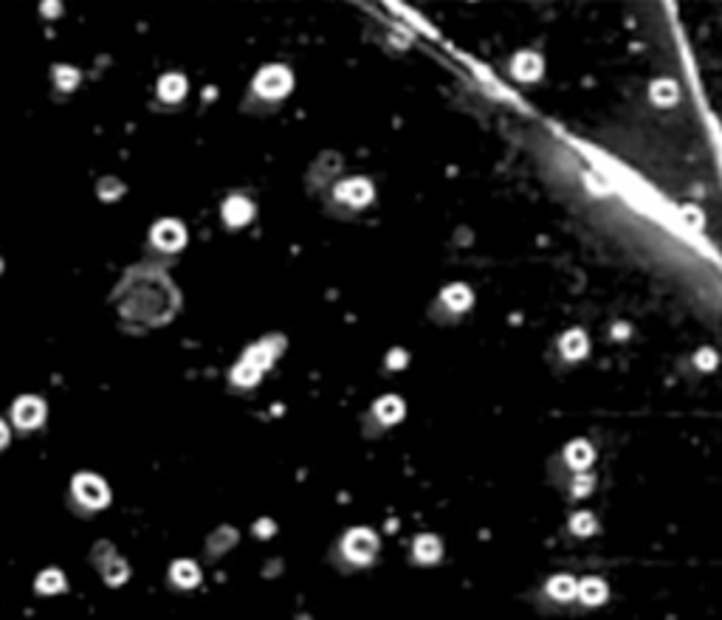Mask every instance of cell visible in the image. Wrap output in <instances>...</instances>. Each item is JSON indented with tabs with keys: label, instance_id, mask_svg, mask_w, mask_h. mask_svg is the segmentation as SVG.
<instances>
[{
	"label": "cell",
	"instance_id": "8992f818",
	"mask_svg": "<svg viewBox=\"0 0 722 620\" xmlns=\"http://www.w3.org/2000/svg\"><path fill=\"white\" fill-rule=\"evenodd\" d=\"M43 12H45V14H56V12H59V3H54V0H45Z\"/></svg>",
	"mask_w": 722,
	"mask_h": 620
},
{
	"label": "cell",
	"instance_id": "3957f363",
	"mask_svg": "<svg viewBox=\"0 0 722 620\" xmlns=\"http://www.w3.org/2000/svg\"><path fill=\"white\" fill-rule=\"evenodd\" d=\"M34 589L40 595H56V592H63L65 589V575L59 573V570H43L34 581Z\"/></svg>",
	"mask_w": 722,
	"mask_h": 620
},
{
	"label": "cell",
	"instance_id": "7a4b0ae2",
	"mask_svg": "<svg viewBox=\"0 0 722 620\" xmlns=\"http://www.w3.org/2000/svg\"><path fill=\"white\" fill-rule=\"evenodd\" d=\"M45 420V400L37 398V395H20L14 403H12V426L20 431V434H28L40 429Z\"/></svg>",
	"mask_w": 722,
	"mask_h": 620
},
{
	"label": "cell",
	"instance_id": "6da1fadb",
	"mask_svg": "<svg viewBox=\"0 0 722 620\" xmlns=\"http://www.w3.org/2000/svg\"><path fill=\"white\" fill-rule=\"evenodd\" d=\"M71 502L82 511H99L107 505V485L94 474H76L71 482Z\"/></svg>",
	"mask_w": 722,
	"mask_h": 620
},
{
	"label": "cell",
	"instance_id": "5b68a950",
	"mask_svg": "<svg viewBox=\"0 0 722 620\" xmlns=\"http://www.w3.org/2000/svg\"><path fill=\"white\" fill-rule=\"evenodd\" d=\"M9 437H12V429H9V423L0 418V451L6 449V442H9Z\"/></svg>",
	"mask_w": 722,
	"mask_h": 620
},
{
	"label": "cell",
	"instance_id": "277c9868",
	"mask_svg": "<svg viewBox=\"0 0 722 620\" xmlns=\"http://www.w3.org/2000/svg\"><path fill=\"white\" fill-rule=\"evenodd\" d=\"M54 82H59V87H63V91H71L74 82H76V74H74L71 68H65V65H59V68L54 71Z\"/></svg>",
	"mask_w": 722,
	"mask_h": 620
}]
</instances>
